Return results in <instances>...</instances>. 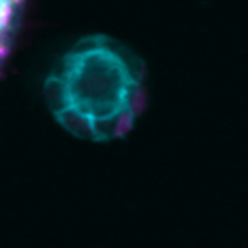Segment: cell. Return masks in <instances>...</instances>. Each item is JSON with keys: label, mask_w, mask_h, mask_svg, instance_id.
Instances as JSON below:
<instances>
[{"label": "cell", "mask_w": 248, "mask_h": 248, "mask_svg": "<svg viewBox=\"0 0 248 248\" xmlns=\"http://www.w3.org/2000/svg\"><path fill=\"white\" fill-rule=\"evenodd\" d=\"M54 118L72 134L108 141L132 126L141 103V74L134 58L107 37L78 41L45 85Z\"/></svg>", "instance_id": "1"}, {"label": "cell", "mask_w": 248, "mask_h": 248, "mask_svg": "<svg viewBox=\"0 0 248 248\" xmlns=\"http://www.w3.org/2000/svg\"><path fill=\"white\" fill-rule=\"evenodd\" d=\"M19 0H0V54L6 46V39H8V31L16 14V6Z\"/></svg>", "instance_id": "2"}]
</instances>
